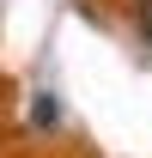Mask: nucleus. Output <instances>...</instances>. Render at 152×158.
Segmentation results:
<instances>
[{
  "label": "nucleus",
  "instance_id": "f03ea898",
  "mask_svg": "<svg viewBox=\"0 0 152 158\" xmlns=\"http://www.w3.org/2000/svg\"><path fill=\"white\" fill-rule=\"evenodd\" d=\"M140 37H146V49H152V0H140Z\"/></svg>",
  "mask_w": 152,
  "mask_h": 158
},
{
  "label": "nucleus",
  "instance_id": "f257e3e1",
  "mask_svg": "<svg viewBox=\"0 0 152 158\" xmlns=\"http://www.w3.org/2000/svg\"><path fill=\"white\" fill-rule=\"evenodd\" d=\"M31 122H37V128H55V122H61V103H55V91H37V103H31Z\"/></svg>",
  "mask_w": 152,
  "mask_h": 158
}]
</instances>
